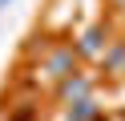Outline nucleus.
I'll list each match as a JSON object with an SVG mask.
<instances>
[{"label":"nucleus","mask_w":125,"mask_h":121,"mask_svg":"<svg viewBox=\"0 0 125 121\" xmlns=\"http://www.w3.org/2000/svg\"><path fill=\"white\" fill-rule=\"evenodd\" d=\"M49 69H52V77H65V73L73 69V53H69V48L52 53V56H49Z\"/></svg>","instance_id":"1"},{"label":"nucleus","mask_w":125,"mask_h":121,"mask_svg":"<svg viewBox=\"0 0 125 121\" xmlns=\"http://www.w3.org/2000/svg\"><path fill=\"white\" fill-rule=\"evenodd\" d=\"M81 53H89V56L101 53V28H89V32L81 36Z\"/></svg>","instance_id":"2"},{"label":"nucleus","mask_w":125,"mask_h":121,"mask_svg":"<svg viewBox=\"0 0 125 121\" xmlns=\"http://www.w3.org/2000/svg\"><path fill=\"white\" fill-rule=\"evenodd\" d=\"M61 93H65L69 101H73V97H81V101H85V93H89V85H85V81H73V77H69L65 85H61Z\"/></svg>","instance_id":"3"},{"label":"nucleus","mask_w":125,"mask_h":121,"mask_svg":"<svg viewBox=\"0 0 125 121\" xmlns=\"http://www.w3.org/2000/svg\"><path fill=\"white\" fill-rule=\"evenodd\" d=\"M73 113H77V121H93V117H97L93 101H77V105H73Z\"/></svg>","instance_id":"4"},{"label":"nucleus","mask_w":125,"mask_h":121,"mask_svg":"<svg viewBox=\"0 0 125 121\" xmlns=\"http://www.w3.org/2000/svg\"><path fill=\"white\" fill-rule=\"evenodd\" d=\"M8 4H12V0H0V8H8Z\"/></svg>","instance_id":"5"}]
</instances>
